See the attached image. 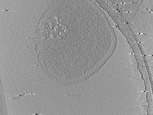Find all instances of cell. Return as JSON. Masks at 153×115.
Instances as JSON below:
<instances>
[{"mask_svg":"<svg viewBox=\"0 0 153 115\" xmlns=\"http://www.w3.org/2000/svg\"><path fill=\"white\" fill-rule=\"evenodd\" d=\"M85 1H61L51 4L38 25V41L48 58L67 67L78 70L90 36Z\"/></svg>","mask_w":153,"mask_h":115,"instance_id":"cell-1","label":"cell"}]
</instances>
